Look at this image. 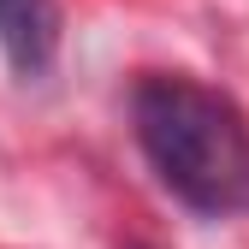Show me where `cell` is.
Wrapping results in <instances>:
<instances>
[{"label": "cell", "mask_w": 249, "mask_h": 249, "mask_svg": "<svg viewBox=\"0 0 249 249\" xmlns=\"http://www.w3.org/2000/svg\"><path fill=\"white\" fill-rule=\"evenodd\" d=\"M131 124L154 178L184 208L208 220L249 208V119L237 101L196 77H142L131 95Z\"/></svg>", "instance_id": "cell-1"}, {"label": "cell", "mask_w": 249, "mask_h": 249, "mask_svg": "<svg viewBox=\"0 0 249 249\" xmlns=\"http://www.w3.org/2000/svg\"><path fill=\"white\" fill-rule=\"evenodd\" d=\"M0 48L24 83L42 77L53 59V0H0Z\"/></svg>", "instance_id": "cell-2"}]
</instances>
